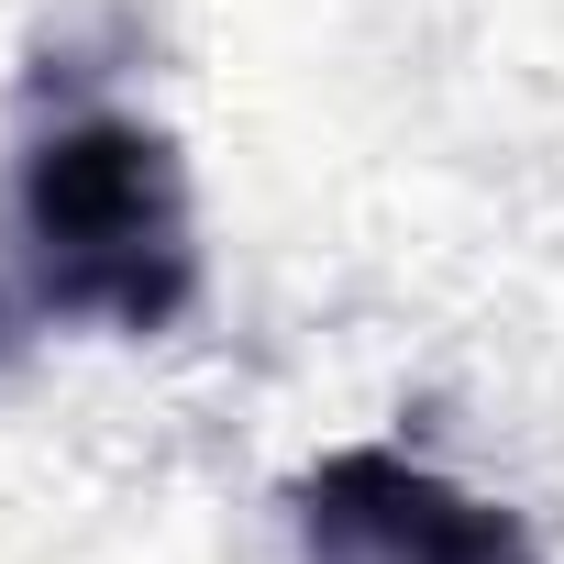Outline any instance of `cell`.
I'll return each mask as SVG.
<instances>
[{"label":"cell","mask_w":564,"mask_h":564,"mask_svg":"<svg viewBox=\"0 0 564 564\" xmlns=\"http://www.w3.org/2000/svg\"><path fill=\"white\" fill-rule=\"evenodd\" d=\"M0 265L34 322L155 344L199 311V188L155 111L45 100L0 188Z\"/></svg>","instance_id":"1"},{"label":"cell","mask_w":564,"mask_h":564,"mask_svg":"<svg viewBox=\"0 0 564 564\" xmlns=\"http://www.w3.org/2000/svg\"><path fill=\"white\" fill-rule=\"evenodd\" d=\"M289 553L300 564H542L531 520L454 476L421 443H333L289 476Z\"/></svg>","instance_id":"2"}]
</instances>
